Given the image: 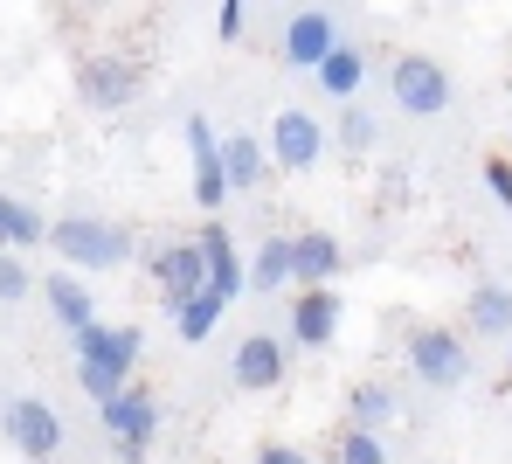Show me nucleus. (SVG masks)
Returning a JSON list of instances; mask_svg holds the SVG:
<instances>
[{
    "instance_id": "nucleus-1",
    "label": "nucleus",
    "mask_w": 512,
    "mask_h": 464,
    "mask_svg": "<svg viewBox=\"0 0 512 464\" xmlns=\"http://www.w3.org/2000/svg\"><path fill=\"white\" fill-rule=\"evenodd\" d=\"M49 250L63 257V271H118V264L139 257L132 229L104 222V215H63V222H49Z\"/></svg>"
},
{
    "instance_id": "nucleus-2",
    "label": "nucleus",
    "mask_w": 512,
    "mask_h": 464,
    "mask_svg": "<svg viewBox=\"0 0 512 464\" xmlns=\"http://www.w3.org/2000/svg\"><path fill=\"white\" fill-rule=\"evenodd\" d=\"M388 91H395V111H409V118H443L450 111V70L423 56V49H409V56H395L388 63Z\"/></svg>"
},
{
    "instance_id": "nucleus-3",
    "label": "nucleus",
    "mask_w": 512,
    "mask_h": 464,
    "mask_svg": "<svg viewBox=\"0 0 512 464\" xmlns=\"http://www.w3.org/2000/svg\"><path fill=\"white\" fill-rule=\"evenodd\" d=\"M104 416V430H111V451H118V464H146V451H153V437H160V395L153 388H125L118 402H104L97 409Z\"/></svg>"
},
{
    "instance_id": "nucleus-4",
    "label": "nucleus",
    "mask_w": 512,
    "mask_h": 464,
    "mask_svg": "<svg viewBox=\"0 0 512 464\" xmlns=\"http://www.w3.org/2000/svg\"><path fill=\"white\" fill-rule=\"evenodd\" d=\"M326 146H333V132H326L312 111L284 104V111L270 118V167H277V174H312V167L326 160Z\"/></svg>"
},
{
    "instance_id": "nucleus-5",
    "label": "nucleus",
    "mask_w": 512,
    "mask_h": 464,
    "mask_svg": "<svg viewBox=\"0 0 512 464\" xmlns=\"http://www.w3.org/2000/svg\"><path fill=\"white\" fill-rule=\"evenodd\" d=\"M409 368H416L423 388H464L471 381V347L450 326H416L409 333Z\"/></svg>"
},
{
    "instance_id": "nucleus-6",
    "label": "nucleus",
    "mask_w": 512,
    "mask_h": 464,
    "mask_svg": "<svg viewBox=\"0 0 512 464\" xmlns=\"http://www.w3.org/2000/svg\"><path fill=\"white\" fill-rule=\"evenodd\" d=\"M146 271H153V284H160L167 312L194 305V298L208 291V257H201L194 236H173V243H160V250H146Z\"/></svg>"
},
{
    "instance_id": "nucleus-7",
    "label": "nucleus",
    "mask_w": 512,
    "mask_h": 464,
    "mask_svg": "<svg viewBox=\"0 0 512 464\" xmlns=\"http://www.w3.org/2000/svg\"><path fill=\"white\" fill-rule=\"evenodd\" d=\"M0 430H7V444H14L28 464H49L56 451H63V416H56L42 395H14L7 416H0Z\"/></svg>"
},
{
    "instance_id": "nucleus-8",
    "label": "nucleus",
    "mask_w": 512,
    "mask_h": 464,
    "mask_svg": "<svg viewBox=\"0 0 512 464\" xmlns=\"http://www.w3.org/2000/svg\"><path fill=\"white\" fill-rule=\"evenodd\" d=\"M77 97H84L90 111H132L139 104V63L132 56H84L77 63Z\"/></svg>"
},
{
    "instance_id": "nucleus-9",
    "label": "nucleus",
    "mask_w": 512,
    "mask_h": 464,
    "mask_svg": "<svg viewBox=\"0 0 512 464\" xmlns=\"http://www.w3.org/2000/svg\"><path fill=\"white\" fill-rule=\"evenodd\" d=\"M180 139H187V160H194V208L222 215V201H229V174H222V139H215V125L194 111V118L180 125Z\"/></svg>"
},
{
    "instance_id": "nucleus-10",
    "label": "nucleus",
    "mask_w": 512,
    "mask_h": 464,
    "mask_svg": "<svg viewBox=\"0 0 512 464\" xmlns=\"http://www.w3.org/2000/svg\"><path fill=\"white\" fill-rule=\"evenodd\" d=\"M139 354H146V333L139 326H90V333H77V368H104L118 374V381H132V368H139Z\"/></svg>"
},
{
    "instance_id": "nucleus-11",
    "label": "nucleus",
    "mask_w": 512,
    "mask_h": 464,
    "mask_svg": "<svg viewBox=\"0 0 512 464\" xmlns=\"http://www.w3.org/2000/svg\"><path fill=\"white\" fill-rule=\"evenodd\" d=\"M340 49V21L326 14V7H298L291 21H284V63L291 70H312L319 77V63Z\"/></svg>"
},
{
    "instance_id": "nucleus-12",
    "label": "nucleus",
    "mask_w": 512,
    "mask_h": 464,
    "mask_svg": "<svg viewBox=\"0 0 512 464\" xmlns=\"http://www.w3.org/2000/svg\"><path fill=\"white\" fill-rule=\"evenodd\" d=\"M194 243H201V257H208V291H215V298H243V291H250V264H243V250H236V236H229L222 215H208Z\"/></svg>"
},
{
    "instance_id": "nucleus-13",
    "label": "nucleus",
    "mask_w": 512,
    "mask_h": 464,
    "mask_svg": "<svg viewBox=\"0 0 512 464\" xmlns=\"http://www.w3.org/2000/svg\"><path fill=\"white\" fill-rule=\"evenodd\" d=\"M340 291H291V340L305 347V354H319V347H333L340 340Z\"/></svg>"
},
{
    "instance_id": "nucleus-14",
    "label": "nucleus",
    "mask_w": 512,
    "mask_h": 464,
    "mask_svg": "<svg viewBox=\"0 0 512 464\" xmlns=\"http://www.w3.org/2000/svg\"><path fill=\"white\" fill-rule=\"evenodd\" d=\"M229 381H236L243 395L284 388V340H277V333H250V340L236 347V361H229Z\"/></svg>"
},
{
    "instance_id": "nucleus-15",
    "label": "nucleus",
    "mask_w": 512,
    "mask_h": 464,
    "mask_svg": "<svg viewBox=\"0 0 512 464\" xmlns=\"http://www.w3.org/2000/svg\"><path fill=\"white\" fill-rule=\"evenodd\" d=\"M291 257H298V291H333V278H340V236L333 229L291 236Z\"/></svg>"
},
{
    "instance_id": "nucleus-16",
    "label": "nucleus",
    "mask_w": 512,
    "mask_h": 464,
    "mask_svg": "<svg viewBox=\"0 0 512 464\" xmlns=\"http://www.w3.org/2000/svg\"><path fill=\"white\" fill-rule=\"evenodd\" d=\"M222 174H229V194H256L270 181V139H250V132H229L222 139Z\"/></svg>"
},
{
    "instance_id": "nucleus-17",
    "label": "nucleus",
    "mask_w": 512,
    "mask_h": 464,
    "mask_svg": "<svg viewBox=\"0 0 512 464\" xmlns=\"http://www.w3.org/2000/svg\"><path fill=\"white\" fill-rule=\"evenodd\" d=\"M42 298H49V312H56V326H70V340L97 326V305H90V291L77 271H56V278L42 284Z\"/></svg>"
},
{
    "instance_id": "nucleus-18",
    "label": "nucleus",
    "mask_w": 512,
    "mask_h": 464,
    "mask_svg": "<svg viewBox=\"0 0 512 464\" xmlns=\"http://www.w3.org/2000/svg\"><path fill=\"white\" fill-rule=\"evenodd\" d=\"M464 333H478V340H506V333H512V291H506V284H478V291L464 298Z\"/></svg>"
},
{
    "instance_id": "nucleus-19",
    "label": "nucleus",
    "mask_w": 512,
    "mask_h": 464,
    "mask_svg": "<svg viewBox=\"0 0 512 464\" xmlns=\"http://www.w3.org/2000/svg\"><path fill=\"white\" fill-rule=\"evenodd\" d=\"M360 84H367V56H360L353 42H340V49L319 63V91L333 97V104H360Z\"/></svg>"
},
{
    "instance_id": "nucleus-20",
    "label": "nucleus",
    "mask_w": 512,
    "mask_h": 464,
    "mask_svg": "<svg viewBox=\"0 0 512 464\" xmlns=\"http://www.w3.org/2000/svg\"><path fill=\"white\" fill-rule=\"evenodd\" d=\"M284 284H298V257H291V236H270L250 257V291H284Z\"/></svg>"
},
{
    "instance_id": "nucleus-21",
    "label": "nucleus",
    "mask_w": 512,
    "mask_h": 464,
    "mask_svg": "<svg viewBox=\"0 0 512 464\" xmlns=\"http://www.w3.org/2000/svg\"><path fill=\"white\" fill-rule=\"evenodd\" d=\"M346 423L381 437V423H395V388H388V381H360V388L346 395Z\"/></svg>"
},
{
    "instance_id": "nucleus-22",
    "label": "nucleus",
    "mask_w": 512,
    "mask_h": 464,
    "mask_svg": "<svg viewBox=\"0 0 512 464\" xmlns=\"http://www.w3.org/2000/svg\"><path fill=\"white\" fill-rule=\"evenodd\" d=\"M222 312H229V298H215V291H201L194 305H180V312H173V333H180L187 347H201V340H208V333L222 326Z\"/></svg>"
},
{
    "instance_id": "nucleus-23",
    "label": "nucleus",
    "mask_w": 512,
    "mask_h": 464,
    "mask_svg": "<svg viewBox=\"0 0 512 464\" xmlns=\"http://www.w3.org/2000/svg\"><path fill=\"white\" fill-rule=\"evenodd\" d=\"M340 146L346 153H374L381 146V118L367 104H340Z\"/></svg>"
},
{
    "instance_id": "nucleus-24",
    "label": "nucleus",
    "mask_w": 512,
    "mask_h": 464,
    "mask_svg": "<svg viewBox=\"0 0 512 464\" xmlns=\"http://www.w3.org/2000/svg\"><path fill=\"white\" fill-rule=\"evenodd\" d=\"M333 464H388V451H381L374 430H353V423H346L340 444H333Z\"/></svg>"
},
{
    "instance_id": "nucleus-25",
    "label": "nucleus",
    "mask_w": 512,
    "mask_h": 464,
    "mask_svg": "<svg viewBox=\"0 0 512 464\" xmlns=\"http://www.w3.org/2000/svg\"><path fill=\"white\" fill-rule=\"evenodd\" d=\"M28 264H21V257H7V250H0V305H21V298H28Z\"/></svg>"
},
{
    "instance_id": "nucleus-26",
    "label": "nucleus",
    "mask_w": 512,
    "mask_h": 464,
    "mask_svg": "<svg viewBox=\"0 0 512 464\" xmlns=\"http://www.w3.org/2000/svg\"><path fill=\"white\" fill-rule=\"evenodd\" d=\"M485 187L499 194V208L512 215V160H485Z\"/></svg>"
},
{
    "instance_id": "nucleus-27",
    "label": "nucleus",
    "mask_w": 512,
    "mask_h": 464,
    "mask_svg": "<svg viewBox=\"0 0 512 464\" xmlns=\"http://www.w3.org/2000/svg\"><path fill=\"white\" fill-rule=\"evenodd\" d=\"M243 21H250V7H243V0H222V7H215V28H222V42H236V35H243Z\"/></svg>"
},
{
    "instance_id": "nucleus-28",
    "label": "nucleus",
    "mask_w": 512,
    "mask_h": 464,
    "mask_svg": "<svg viewBox=\"0 0 512 464\" xmlns=\"http://www.w3.org/2000/svg\"><path fill=\"white\" fill-rule=\"evenodd\" d=\"M256 464H312V458H305L298 444H263V451H256Z\"/></svg>"
},
{
    "instance_id": "nucleus-29",
    "label": "nucleus",
    "mask_w": 512,
    "mask_h": 464,
    "mask_svg": "<svg viewBox=\"0 0 512 464\" xmlns=\"http://www.w3.org/2000/svg\"><path fill=\"white\" fill-rule=\"evenodd\" d=\"M0 250H14V194H0Z\"/></svg>"
},
{
    "instance_id": "nucleus-30",
    "label": "nucleus",
    "mask_w": 512,
    "mask_h": 464,
    "mask_svg": "<svg viewBox=\"0 0 512 464\" xmlns=\"http://www.w3.org/2000/svg\"><path fill=\"white\" fill-rule=\"evenodd\" d=\"M0 416H7V402H0Z\"/></svg>"
}]
</instances>
